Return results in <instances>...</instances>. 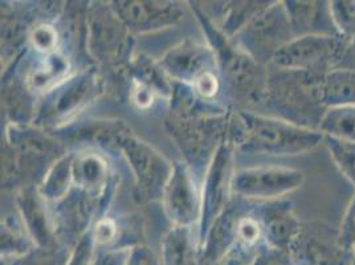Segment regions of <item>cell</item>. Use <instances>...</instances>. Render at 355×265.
I'll list each match as a JSON object with an SVG mask.
<instances>
[{"label":"cell","instance_id":"cell-1","mask_svg":"<svg viewBox=\"0 0 355 265\" xmlns=\"http://www.w3.org/2000/svg\"><path fill=\"white\" fill-rule=\"evenodd\" d=\"M325 74L282 69L269 65L266 116L318 130L327 110L324 101Z\"/></svg>","mask_w":355,"mask_h":265},{"label":"cell","instance_id":"cell-2","mask_svg":"<svg viewBox=\"0 0 355 265\" xmlns=\"http://www.w3.org/2000/svg\"><path fill=\"white\" fill-rule=\"evenodd\" d=\"M325 135L280 118L243 110L236 116L239 148L261 155H300L324 145Z\"/></svg>","mask_w":355,"mask_h":265},{"label":"cell","instance_id":"cell-3","mask_svg":"<svg viewBox=\"0 0 355 265\" xmlns=\"http://www.w3.org/2000/svg\"><path fill=\"white\" fill-rule=\"evenodd\" d=\"M216 48L223 72L235 92L237 99L248 112L264 110L268 94L269 67L260 64L234 42L225 40V35L215 31Z\"/></svg>","mask_w":355,"mask_h":265},{"label":"cell","instance_id":"cell-4","mask_svg":"<svg viewBox=\"0 0 355 265\" xmlns=\"http://www.w3.org/2000/svg\"><path fill=\"white\" fill-rule=\"evenodd\" d=\"M293 39H296V35L284 1H272L237 32L234 43L256 61L269 67L277 52Z\"/></svg>","mask_w":355,"mask_h":265},{"label":"cell","instance_id":"cell-5","mask_svg":"<svg viewBox=\"0 0 355 265\" xmlns=\"http://www.w3.org/2000/svg\"><path fill=\"white\" fill-rule=\"evenodd\" d=\"M347 44L349 40L340 36H300L280 49L270 65L326 74L340 68Z\"/></svg>","mask_w":355,"mask_h":265},{"label":"cell","instance_id":"cell-6","mask_svg":"<svg viewBox=\"0 0 355 265\" xmlns=\"http://www.w3.org/2000/svg\"><path fill=\"white\" fill-rule=\"evenodd\" d=\"M88 45L93 58L110 68L125 62L129 56L130 35L112 6H96L87 20Z\"/></svg>","mask_w":355,"mask_h":265},{"label":"cell","instance_id":"cell-7","mask_svg":"<svg viewBox=\"0 0 355 265\" xmlns=\"http://www.w3.org/2000/svg\"><path fill=\"white\" fill-rule=\"evenodd\" d=\"M291 253L297 265H354L340 228L325 221L302 223Z\"/></svg>","mask_w":355,"mask_h":265},{"label":"cell","instance_id":"cell-8","mask_svg":"<svg viewBox=\"0 0 355 265\" xmlns=\"http://www.w3.org/2000/svg\"><path fill=\"white\" fill-rule=\"evenodd\" d=\"M305 182V174L296 169L282 166H259L237 171L231 189L237 195L273 202L298 190Z\"/></svg>","mask_w":355,"mask_h":265},{"label":"cell","instance_id":"cell-9","mask_svg":"<svg viewBox=\"0 0 355 265\" xmlns=\"http://www.w3.org/2000/svg\"><path fill=\"white\" fill-rule=\"evenodd\" d=\"M117 148L128 158L139 195L145 199L163 196L173 173V166L146 142L138 139L130 130L119 139Z\"/></svg>","mask_w":355,"mask_h":265},{"label":"cell","instance_id":"cell-10","mask_svg":"<svg viewBox=\"0 0 355 265\" xmlns=\"http://www.w3.org/2000/svg\"><path fill=\"white\" fill-rule=\"evenodd\" d=\"M101 90V81L96 72H84L68 80L52 92L48 103L39 112L42 125L65 122L92 103Z\"/></svg>","mask_w":355,"mask_h":265},{"label":"cell","instance_id":"cell-11","mask_svg":"<svg viewBox=\"0 0 355 265\" xmlns=\"http://www.w3.org/2000/svg\"><path fill=\"white\" fill-rule=\"evenodd\" d=\"M168 132L189 162H203L215 150L224 132L220 118H178L166 121Z\"/></svg>","mask_w":355,"mask_h":265},{"label":"cell","instance_id":"cell-12","mask_svg":"<svg viewBox=\"0 0 355 265\" xmlns=\"http://www.w3.org/2000/svg\"><path fill=\"white\" fill-rule=\"evenodd\" d=\"M112 8L128 30L138 33L163 30L183 19V8L171 1H113Z\"/></svg>","mask_w":355,"mask_h":265},{"label":"cell","instance_id":"cell-13","mask_svg":"<svg viewBox=\"0 0 355 265\" xmlns=\"http://www.w3.org/2000/svg\"><path fill=\"white\" fill-rule=\"evenodd\" d=\"M167 215L177 225L189 227L199 216V194L191 171L183 163H175L163 192Z\"/></svg>","mask_w":355,"mask_h":265},{"label":"cell","instance_id":"cell-14","mask_svg":"<svg viewBox=\"0 0 355 265\" xmlns=\"http://www.w3.org/2000/svg\"><path fill=\"white\" fill-rule=\"evenodd\" d=\"M260 221L266 246L291 252L302 227V223L295 214L293 205L282 199L266 202Z\"/></svg>","mask_w":355,"mask_h":265},{"label":"cell","instance_id":"cell-15","mask_svg":"<svg viewBox=\"0 0 355 265\" xmlns=\"http://www.w3.org/2000/svg\"><path fill=\"white\" fill-rule=\"evenodd\" d=\"M284 6L296 37L309 35L340 36L331 17L329 1L286 0Z\"/></svg>","mask_w":355,"mask_h":265},{"label":"cell","instance_id":"cell-16","mask_svg":"<svg viewBox=\"0 0 355 265\" xmlns=\"http://www.w3.org/2000/svg\"><path fill=\"white\" fill-rule=\"evenodd\" d=\"M214 59L211 49L196 42L187 40L174 46L163 56L159 65L164 72L180 81H193L211 71L209 64Z\"/></svg>","mask_w":355,"mask_h":265},{"label":"cell","instance_id":"cell-17","mask_svg":"<svg viewBox=\"0 0 355 265\" xmlns=\"http://www.w3.org/2000/svg\"><path fill=\"white\" fill-rule=\"evenodd\" d=\"M162 265H200L202 248L189 227L175 225L163 237Z\"/></svg>","mask_w":355,"mask_h":265},{"label":"cell","instance_id":"cell-18","mask_svg":"<svg viewBox=\"0 0 355 265\" xmlns=\"http://www.w3.org/2000/svg\"><path fill=\"white\" fill-rule=\"evenodd\" d=\"M230 150L222 148L208 173L206 187V214L208 218H216L225 203L227 190L231 187L232 179L230 177Z\"/></svg>","mask_w":355,"mask_h":265},{"label":"cell","instance_id":"cell-19","mask_svg":"<svg viewBox=\"0 0 355 265\" xmlns=\"http://www.w3.org/2000/svg\"><path fill=\"white\" fill-rule=\"evenodd\" d=\"M19 208L21 211L23 223L27 225L32 243L36 247H49L59 244V240L55 239L52 230L46 225L45 211L36 194L31 190L23 191L19 198Z\"/></svg>","mask_w":355,"mask_h":265},{"label":"cell","instance_id":"cell-20","mask_svg":"<svg viewBox=\"0 0 355 265\" xmlns=\"http://www.w3.org/2000/svg\"><path fill=\"white\" fill-rule=\"evenodd\" d=\"M326 108L355 106V69L337 68L324 77Z\"/></svg>","mask_w":355,"mask_h":265},{"label":"cell","instance_id":"cell-21","mask_svg":"<svg viewBox=\"0 0 355 265\" xmlns=\"http://www.w3.org/2000/svg\"><path fill=\"white\" fill-rule=\"evenodd\" d=\"M107 174V164L94 154L81 155L73 160V179L76 187L92 195L97 194L101 187H104Z\"/></svg>","mask_w":355,"mask_h":265},{"label":"cell","instance_id":"cell-22","mask_svg":"<svg viewBox=\"0 0 355 265\" xmlns=\"http://www.w3.org/2000/svg\"><path fill=\"white\" fill-rule=\"evenodd\" d=\"M318 130L325 137L355 144V106L329 108Z\"/></svg>","mask_w":355,"mask_h":265},{"label":"cell","instance_id":"cell-23","mask_svg":"<svg viewBox=\"0 0 355 265\" xmlns=\"http://www.w3.org/2000/svg\"><path fill=\"white\" fill-rule=\"evenodd\" d=\"M31 89L24 87L19 81L7 85L3 93V105L7 114L14 121V125H26L32 117V99L30 96Z\"/></svg>","mask_w":355,"mask_h":265},{"label":"cell","instance_id":"cell-24","mask_svg":"<svg viewBox=\"0 0 355 265\" xmlns=\"http://www.w3.org/2000/svg\"><path fill=\"white\" fill-rule=\"evenodd\" d=\"M68 69V62L55 53L46 55L43 62L31 71L27 85L32 92H44L58 84Z\"/></svg>","mask_w":355,"mask_h":265},{"label":"cell","instance_id":"cell-25","mask_svg":"<svg viewBox=\"0 0 355 265\" xmlns=\"http://www.w3.org/2000/svg\"><path fill=\"white\" fill-rule=\"evenodd\" d=\"M71 250L62 244L35 247L30 252L14 259L1 260V265H67Z\"/></svg>","mask_w":355,"mask_h":265},{"label":"cell","instance_id":"cell-26","mask_svg":"<svg viewBox=\"0 0 355 265\" xmlns=\"http://www.w3.org/2000/svg\"><path fill=\"white\" fill-rule=\"evenodd\" d=\"M73 178V158L62 157L56 161L52 170L48 173L43 185V195L49 199L64 198V194H68L71 179Z\"/></svg>","mask_w":355,"mask_h":265},{"label":"cell","instance_id":"cell-27","mask_svg":"<svg viewBox=\"0 0 355 265\" xmlns=\"http://www.w3.org/2000/svg\"><path fill=\"white\" fill-rule=\"evenodd\" d=\"M324 145L342 176L355 187V144L325 137Z\"/></svg>","mask_w":355,"mask_h":265},{"label":"cell","instance_id":"cell-28","mask_svg":"<svg viewBox=\"0 0 355 265\" xmlns=\"http://www.w3.org/2000/svg\"><path fill=\"white\" fill-rule=\"evenodd\" d=\"M330 12L340 37L353 40L355 37V0H331Z\"/></svg>","mask_w":355,"mask_h":265},{"label":"cell","instance_id":"cell-29","mask_svg":"<svg viewBox=\"0 0 355 265\" xmlns=\"http://www.w3.org/2000/svg\"><path fill=\"white\" fill-rule=\"evenodd\" d=\"M32 45L39 51L46 55H51L58 45V31L51 24H39L36 26L31 33Z\"/></svg>","mask_w":355,"mask_h":265},{"label":"cell","instance_id":"cell-30","mask_svg":"<svg viewBox=\"0 0 355 265\" xmlns=\"http://www.w3.org/2000/svg\"><path fill=\"white\" fill-rule=\"evenodd\" d=\"M251 265H297L289 250H277L269 246H261Z\"/></svg>","mask_w":355,"mask_h":265},{"label":"cell","instance_id":"cell-31","mask_svg":"<svg viewBox=\"0 0 355 265\" xmlns=\"http://www.w3.org/2000/svg\"><path fill=\"white\" fill-rule=\"evenodd\" d=\"M340 232L343 246L352 255L355 265V194L343 215Z\"/></svg>","mask_w":355,"mask_h":265},{"label":"cell","instance_id":"cell-32","mask_svg":"<svg viewBox=\"0 0 355 265\" xmlns=\"http://www.w3.org/2000/svg\"><path fill=\"white\" fill-rule=\"evenodd\" d=\"M193 90L199 94L203 100L214 99L219 92V80L212 71H208L200 74L193 84Z\"/></svg>","mask_w":355,"mask_h":265},{"label":"cell","instance_id":"cell-33","mask_svg":"<svg viewBox=\"0 0 355 265\" xmlns=\"http://www.w3.org/2000/svg\"><path fill=\"white\" fill-rule=\"evenodd\" d=\"M93 248L94 240L93 237H84L73 250H71V256L67 265H93Z\"/></svg>","mask_w":355,"mask_h":265},{"label":"cell","instance_id":"cell-34","mask_svg":"<svg viewBox=\"0 0 355 265\" xmlns=\"http://www.w3.org/2000/svg\"><path fill=\"white\" fill-rule=\"evenodd\" d=\"M125 265H162L161 259L146 246H135L126 253Z\"/></svg>","mask_w":355,"mask_h":265},{"label":"cell","instance_id":"cell-35","mask_svg":"<svg viewBox=\"0 0 355 265\" xmlns=\"http://www.w3.org/2000/svg\"><path fill=\"white\" fill-rule=\"evenodd\" d=\"M117 236V225L110 219H103L97 223L94 228L93 240L96 246H107L112 243Z\"/></svg>","mask_w":355,"mask_h":265},{"label":"cell","instance_id":"cell-36","mask_svg":"<svg viewBox=\"0 0 355 265\" xmlns=\"http://www.w3.org/2000/svg\"><path fill=\"white\" fill-rule=\"evenodd\" d=\"M153 96H154V92L151 89L134 80L133 103L138 108H142V109L148 108L153 103Z\"/></svg>","mask_w":355,"mask_h":265},{"label":"cell","instance_id":"cell-37","mask_svg":"<svg viewBox=\"0 0 355 265\" xmlns=\"http://www.w3.org/2000/svg\"><path fill=\"white\" fill-rule=\"evenodd\" d=\"M340 68L355 69V37L353 40H350L349 44H347V49H346V53H345V58H343Z\"/></svg>","mask_w":355,"mask_h":265}]
</instances>
